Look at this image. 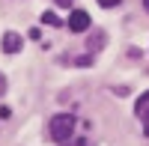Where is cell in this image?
<instances>
[{"mask_svg": "<svg viewBox=\"0 0 149 146\" xmlns=\"http://www.w3.org/2000/svg\"><path fill=\"white\" fill-rule=\"evenodd\" d=\"M72 134H74V116L72 113H57L51 119V137L57 143H66Z\"/></svg>", "mask_w": 149, "mask_h": 146, "instance_id": "obj_1", "label": "cell"}, {"mask_svg": "<svg viewBox=\"0 0 149 146\" xmlns=\"http://www.w3.org/2000/svg\"><path fill=\"white\" fill-rule=\"evenodd\" d=\"M69 30L72 33H86V30H90V15H86L84 9H74L69 15Z\"/></svg>", "mask_w": 149, "mask_h": 146, "instance_id": "obj_2", "label": "cell"}, {"mask_svg": "<svg viewBox=\"0 0 149 146\" xmlns=\"http://www.w3.org/2000/svg\"><path fill=\"white\" fill-rule=\"evenodd\" d=\"M134 113L143 119V134L149 137V92H143L140 99H137V104H134Z\"/></svg>", "mask_w": 149, "mask_h": 146, "instance_id": "obj_3", "label": "cell"}, {"mask_svg": "<svg viewBox=\"0 0 149 146\" xmlns=\"http://www.w3.org/2000/svg\"><path fill=\"white\" fill-rule=\"evenodd\" d=\"M0 45H3L6 54H18L21 48H24V39H21L15 30H9V33H3V42H0Z\"/></svg>", "mask_w": 149, "mask_h": 146, "instance_id": "obj_4", "label": "cell"}, {"mask_svg": "<svg viewBox=\"0 0 149 146\" xmlns=\"http://www.w3.org/2000/svg\"><path fill=\"white\" fill-rule=\"evenodd\" d=\"M42 21H45V24H57V27H60V18L54 15V12H45V15H42Z\"/></svg>", "mask_w": 149, "mask_h": 146, "instance_id": "obj_5", "label": "cell"}, {"mask_svg": "<svg viewBox=\"0 0 149 146\" xmlns=\"http://www.w3.org/2000/svg\"><path fill=\"white\" fill-rule=\"evenodd\" d=\"M98 3H102L104 9H113V6H119V3H122V0H98Z\"/></svg>", "mask_w": 149, "mask_h": 146, "instance_id": "obj_6", "label": "cell"}, {"mask_svg": "<svg viewBox=\"0 0 149 146\" xmlns=\"http://www.w3.org/2000/svg\"><path fill=\"white\" fill-rule=\"evenodd\" d=\"M3 92H6V78L0 75V95H3Z\"/></svg>", "mask_w": 149, "mask_h": 146, "instance_id": "obj_7", "label": "cell"}, {"mask_svg": "<svg viewBox=\"0 0 149 146\" xmlns=\"http://www.w3.org/2000/svg\"><path fill=\"white\" fill-rule=\"evenodd\" d=\"M57 3H60V6H72L74 0H57Z\"/></svg>", "mask_w": 149, "mask_h": 146, "instance_id": "obj_8", "label": "cell"}, {"mask_svg": "<svg viewBox=\"0 0 149 146\" xmlns=\"http://www.w3.org/2000/svg\"><path fill=\"white\" fill-rule=\"evenodd\" d=\"M143 9H146V12H149V0H143Z\"/></svg>", "mask_w": 149, "mask_h": 146, "instance_id": "obj_9", "label": "cell"}, {"mask_svg": "<svg viewBox=\"0 0 149 146\" xmlns=\"http://www.w3.org/2000/svg\"><path fill=\"white\" fill-rule=\"evenodd\" d=\"M74 146H86V143H74Z\"/></svg>", "mask_w": 149, "mask_h": 146, "instance_id": "obj_10", "label": "cell"}]
</instances>
